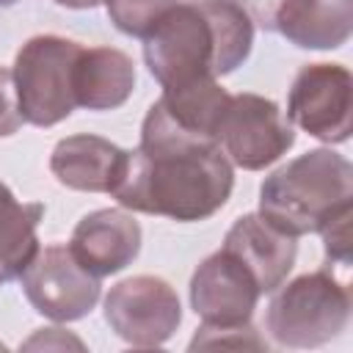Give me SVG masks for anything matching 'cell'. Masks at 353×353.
Here are the masks:
<instances>
[{
	"mask_svg": "<svg viewBox=\"0 0 353 353\" xmlns=\"http://www.w3.org/2000/svg\"><path fill=\"white\" fill-rule=\"evenodd\" d=\"M110 22L135 39H146L149 30L176 6V0H105Z\"/></svg>",
	"mask_w": 353,
	"mask_h": 353,
	"instance_id": "18",
	"label": "cell"
},
{
	"mask_svg": "<svg viewBox=\"0 0 353 353\" xmlns=\"http://www.w3.org/2000/svg\"><path fill=\"white\" fill-rule=\"evenodd\" d=\"M105 320L124 342L135 347H157L176 331L182 306L168 281L157 276H132L108 292Z\"/></svg>",
	"mask_w": 353,
	"mask_h": 353,
	"instance_id": "9",
	"label": "cell"
},
{
	"mask_svg": "<svg viewBox=\"0 0 353 353\" xmlns=\"http://www.w3.org/2000/svg\"><path fill=\"white\" fill-rule=\"evenodd\" d=\"M262 290L251 270L229 251L207 256L190 279L193 312L210 325H243L251 320Z\"/></svg>",
	"mask_w": 353,
	"mask_h": 353,
	"instance_id": "10",
	"label": "cell"
},
{
	"mask_svg": "<svg viewBox=\"0 0 353 353\" xmlns=\"http://www.w3.org/2000/svg\"><path fill=\"white\" fill-rule=\"evenodd\" d=\"M350 320V292L328 268L276 287L265 328L284 347H320L336 339Z\"/></svg>",
	"mask_w": 353,
	"mask_h": 353,
	"instance_id": "4",
	"label": "cell"
},
{
	"mask_svg": "<svg viewBox=\"0 0 353 353\" xmlns=\"http://www.w3.org/2000/svg\"><path fill=\"white\" fill-rule=\"evenodd\" d=\"M44 215V204L19 201L0 182V284L14 281L39 254L36 226Z\"/></svg>",
	"mask_w": 353,
	"mask_h": 353,
	"instance_id": "16",
	"label": "cell"
},
{
	"mask_svg": "<svg viewBox=\"0 0 353 353\" xmlns=\"http://www.w3.org/2000/svg\"><path fill=\"white\" fill-rule=\"evenodd\" d=\"M229 97L232 94H226L215 83V77H201V80H193L176 88H163L160 102L179 127L215 141V127H218V119Z\"/></svg>",
	"mask_w": 353,
	"mask_h": 353,
	"instance_id": "17",
	"label": "cell"
},
{
	"mask_svg": "<svg viewBox=\"0 0 353 353\" xmlns=\"http://www.w3.org/2000/svg\"><path fill=\"white\" fill-rule=\"evenodd\" d=\"M124 163V149L99 135H69L58 141L50 157L55 179L72 190L110 193Z\"/></svg>",
	"mask_w": 353,
	"mask_h": 353,
	"instance_id": "13",
	"label": "cell"
},
{
	"mask_svg": "<svg viewBox=\"0 0 353 353\" xmlns=\"http://www.w3.org/2000/svg\"><path fill=\"white\" fill-rule=\"evenodd\" d=\"M215 143L229 163L245 171H259L276 163L295 143V132L273 99L237 94L229 97L218 119Z\"/></svg>",
	"mask_w": 353,
	"mask_h": 353,
	"instance_id": "6",
	"label": "cell"
},
{
	"mask_svg": "<svg viewBox=\"0 0 353 353\" xmlns=\"http://www.w3.org/2000/svg\"><path fill=\"white\" fill-rule=\"evenodd\" d=\"M353 0H281L273 33L295 47L334 50L350 39Z\"/></svg>",
	"mask_w": 353,
	"mask_h": 353,
	"instance_id": "14",
	"label": "cell"
},
{
	"mask_svg": "<svg viewBox=\"0 0 353 353\" xmlns=\"http://www.w3.org/2000/svg\"><path fill=\"white\" fill-rule=\"evenodd\" d=\"M19 279L30 306L58 323L85 317L99 301V276L88 273L69 245L39 248Z\"/></svg>",
	"mask_w": 353,
	"mask_h": 353,
	"instance_id": "8",
	"label": "cell"
},
{
	"mask_svg": "<svg viewBox=\"0 0 353 353\" xmlns=\"http://www.w3.org/2000/svg\"><path fill=\"white\" fill-rule=\"evenodd\" d=\"M80 44L63 36L28 39L14 61V85L19 113L28 124L52 127L74 108V63Z\"/></svg>",
	"mask_w": 353,
	"mask_h": 353,
	"instance_id": "5",
	"label": "cell"
},
{
	"mask_svg": "<svg viewBox=\"0 0 353 353\" xmlns=\"http://www.w3.org/2000/svg\"><path fill=\"white\" fill-rule=\"evenodd\" d=\"M221 248L234 254L251 270L262 292H273L287 279L298 254L295 237L279 232L262 215H254V212L232 223Z\"/></svg>",
	"mask_w": 353,
	"mask_h": 353,
	"instance_id": "12",
	"label": "cell"
},
{
	"mask_svg": "<svg viewBox=\"0 0 353 353\" xmlns=\"http://www.w3.org/2000/svg\"><path fill=\"white\" fill-rule=\"evenodd\" d=\"M287 116L295 127L325 143H342L353 127V80L339 63L303 66L290 88Z\"/></svg>",
	"mask_w": 353,
	"mask_h": 353,
	"instance_id": "7",
	"label": "cell"
},
{
	"mask_svg": "<svg viewBox=\"0 0 353 353\" xmlns=\"http://www.w3.org/2000/svg\"><path fill=\"white\" fill-rule=\"evenodd\" d=\"M17 0H0V8H8V6H14Z\"/></svg>",
	"mask_w": 353,
	"mask_h": 353,
	"instance_id": "24",
	"label": "cell"
},
{
	"mask_svg": "<svg viewBox=\"0 0 353 353\" xmlns=\"http://www.w3.org/2000/svg\"><path fill=\"white\" fill-rule=\"evenodd\" d=\"M232 3H237L245 11V17L254 25H259L262 30H273V22H276L281 0H232Z\"/></svg>",
	"mask_w": 353,
	"mask_h": 353,
	"instance_id": "22",
	"label": "cell"
},
{
	"mask_svg": "<svg viewBox=\"0 0 353 353\" xmlns=\"http://www.w3.org/2000/svg\"><path fill=\"white\" fill-rule=\"evenodd\" d=\"M25 124L17 102V85H14V72L0 66V138L14 135Z\"/></svg>",
	"mask_w": 353,
	"mask_h": 353,
	"instance_id": "21",
	"label": "cell"
},
{
	"mask_svg": "<svg viewBox=\"0 0 353 353\" xmlns=\"http://www.w3.org/2000/svg\"><path fill=\"white\" fill-rule=\"evenodd\" d=\"M204 347H254V350H265L268 345L256 336V331L243 323V325H210L204 323L199 328V334L190 342V350H204Z\"/></svg>",
	"mask_w": 353,
	"mask_h": 353,
	"instance_id": "19",
	"label": "cell"
},
{
	"mask_svg": "<svg viewBox=\"0 0 353 353\" xmlns=\"http://www.w3.org/2000/svg\"><path fill=\"white\" fill-rule=\"evenodd\" d=\"M350 221H353V207L342 210L339 215H334L320 229L323 243H325V259L328 262H339V265H347L350 262V243H353Z\"/></svg>",
	"mask_w": 353,
	"mask_h": 353,
	"instance_id": "20",
	"label": "cell"
},
{
	"mask_svg": "<svg viewBox=\"0 0 353 353\" xmlns=\"http://www.w3.org/2000/svg\"><path fill=\"white\" fill-rule=\"evenodd\" d=\"M69 251L94 276H110L124 270L141 251V226L124 210H97L72 232Z\"/></svg>",
	"mask_w": 353,
	"mask_h": 353,
	"instance_id": "11",
	"label": "cell"
},
{
	"mask_svg": "<svg viewBox=\"0 0 353 353\" xmlns=\"http://www.w3.org/2000/svg\"><path fill=\"white\" fill-rule=\"evenodd\" d=\"M58 6H66V8H94V6H99V3H105V0H55Z\"/></svg>",
	"mask_w": 353,
	"mask_h": 353,
	"instance_id": "23",
	"label": "cell"
},
{
	"mask_svg": "<svg viewBox=\"0 0 353 353\" xmlns=\"http://www.w3.org/2000/svg\"><path fill=\"white\" fill-rule=\"evenodd\" d=\"M347 207H353V168L331 149L290 160L259 188V215L290 237L320 232Z\"/></svg>",
	"mask_w": 353,
	"mask_h": 353,
	"instance_id": "3",
	"label": "cell"
},
{
	"mask_svg": "<svg viewBox=\"0 0 353 353\" xmlns=\"http://www.w3.org/2000/svg\"><path fill=\"white\" fill-rule=\"evenodd\" d=\"M135 88V66L130 55L113 47L80 50L74 63V99L88 110H113L127 102Z\"/></svg>",
	"mask_w": 353,
	"mask_h": 353,
	"instance_id": "15",
	"label": "cell"
},
{
	"mask_svg": "<svg viewBox=\"0 0 353 353\" xmlns=\"http://www.w3.org/2000/svg\"><path fill=\"white\" fill-rule=\"evenodd\" d=\"M251 44L254 22L237 3H176L143 39V58L163 88H176L234 72Z\"/></svg>",
	"mask_w": 353,
	"mask_h": 353,
	"instance_id": "2",
	"label": "cell"
},
{
	"mask_svg": "<svg viewBox=\"0 0 353 353\" xmlns=\"http://www.w3.org/2000/svg\"><path fill=\"white\" fill-rule=\"evenodd\" d=\"M232 185V163L221 146L179 127L157 99L143 119L138 149L124 152L110 196L135 212L204 221L226 204Z\"/></svg>",
	"mask_w": 353,
	"mask_h": 353,
	"instance_id": "1",
	"label": "cell"
}]
</instances>
